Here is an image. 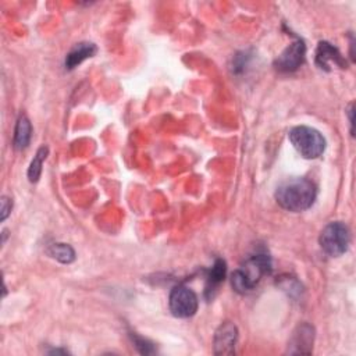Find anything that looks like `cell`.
Returning a JSON list of instances; mask_svg holds the SVG:
<instances>
[{"instance_id": "cell-1", "label": "cell", "mask_w": 356, "mask_h": 356, "mask_svg": "<svg viewBox=\"0 0 356 356\" xmlns=\"http://www.w3.org/2000/svg\"><path fill=\"white\" fill-rule=\"evenodd\" d=\"M316 187L305 178H293L283 183L276 191L279 205L290 212L308 210L316 201Z\"/></svg>"}, {"instance_id": "cell-2", "label": "cell", "mask_w": 356, "mask_h": 356, "mask_svg": "<svg viewBox=\"0 0 356 356\" xmlns=\"http://www.w3.org/2000/svg\"><path fill=\"white\" fill-rule=\"evenodd\" d=\"M272 272V260L267 255H256L246 260L241 269L235 270L231 276L233 288L239 293L245 294L252 291L264 275H269Z\"/></svg>"}, {"instance_id": "cell-3", "label": "cell", "mask_w": 356, "mask_h": 356, "mask_svg": "<svg viewBox=\"0 0 356 356\" xmlns=\"http://www.w3.org/2000/svg\"><path fill=\"white\" fill-rule=\"evenodd\" d=\"M290 141L295 150L305 159H317L326 150L324 137L312 127L298 126L293 128Z\"/></svg>"}, {"instance_id": "cell-4", "label": "cell", "mask_w": 356, "mask_h": 356, "mask_svg": "<svg viewBox=\"0 0 356 356\" xmlns=\"http://www.w3.org/2000/svg\"><path fill=\"white\" fill-rule=\"evenodd\" d=\"M319 242L324 253H327L331 257H339L349 248L350 234L344 223H330L323 228Z\"/></svg>"}, {"instance_id": "cell-5", "label": "cell", "mask_w": 356, "mask_h": 356, "mask_svg": "<svg viewBox=\"0 0 356 356\" xmlns=\"http://www.w3.org/2000/svg\"><path fill=\"white\" fill-rule=\"evenodd\" d=\"M198 304L199 302H198L197 294L188 287L178 286V287H174L170 293L168 306L171 313L175 317L187 319L194 316L198 310Z\"/></svg>"}, {"instance_id": "cell-6", "label": "cell", "mask_w": 356, "mask_h": 356, "mask_svg": "<svg viewBox=\"0 0 356 356\" xmlns=\"http://www.w3.org/2000/svg\"><path fill=\"white\" fill-rule=\"evenodd\" d=\"M305 55L306 46L301 39H298L279 56L276 60V68L283 72L295 71L305 61Z\"/></svg>"}, {"instance_id": "cell-7", "label": "cell", "mask_w": 356, "mask_h": 356, "mask_svg": "<svg viewBox=\"0 0 356 356\" xmlns=\"http://www.w3.org/2000/svg\"><path fill=\"white\" fill-rule=\"evenodd\" d=\"M238 338V330L231 322L223 323L215 334V353L216 355H233L235 352V344Z\"/></svg>"}, {"instance_id": "cell-8", "label": "cell", "mask_w": 356, "mask_h": 356, "mask_svg": "<svg viewBox=\"0 0 356 356\" xmlns=\"http://www.w3.org/2000/svg\"><path fill=\"white\" fill-rule=\"evenodd\" d=\"M316 63L323 70H331L334 67L344 68L346 66L344 57L338 52L337 48H334L328 42H320L317 52H316Z\"/></svg>"}, {"instance_id": "cell-9", "label": "cell", "mask_w": 356, "mask_h": 356, "mask_svg": "<svg viewBox=\"0 0 356 356\" xmlns=\"http://www.w3.org/2000/svg\"><path fill=\"white\" fill-rule=\"evenodd\" d=\"M315 331L313 327L309 324L299 326L290 342V352L291 353H310L313 348Z\"/></svg>"}, {"instance_id": "cell-10", "label": "cell", "mask_w": 356, "mask_h": 356, "mask_svg": "<svg viewBox=\"0 0 356 356\" xmlns=\"http://www.w3.org/2000/svg\"><path fill=\"white\" fill-rule=\"evenodd\" d=\"M97 46L94 43H89V42H82L78 43L66 57V67L67 68H75L77 66H79L83 60L89 59L95 56L97 53Z\"/></svg>"}, {"instance_id": "cell-11", "label": "cell", "mask_w": 356, "mask_h": 356, "mask_svg": "<svg viewBox=\"0 0 356 356\" xmlns=\"http://www.w3.org/2000/svg\"><path fill=\"white\" fill-rule=\"evenodd\" d=\"M31 132L32 127L30 120L26 116H21L16 126V134H14V148L16 149H24L28 146L31 141Z\"/></svg>"}, {"instance_id": "cell-12", "label": "cell", "mask_w": 356, "mask_h": 356, "mask_svg": "<svg viewBox=\"0 0 356 356\" xmlns=\"http://www.w3.org/2000/svg\"><path fill=\"white\" fill-rule=\"evenodd\" d=\"M226 261L221 260V259H217L216 263L213 264L212 270L209 272V276H208V287H206V293H212L215 291L224 280L226 277Z\"/></svg>"}, {"instance_id": "cell-13", "label": "cell", "mask_w": 356, "mask_h": 356, "mask_svg": "<svg viewBox=\"0 0 356 356\" xmlns=\"http://www.w3.org/2000/svg\"><path fill=\"white\" fill-rule=\"evenodd\" d=\"M49 153V149L46 146H42L38 152H37V156L34 157V160L31 161V166L28 168V178L31 183H37L41 177V172H42V166H43V160L46 159Z\"/></svg>"}, {"instance_id": "cell-14", "label": "cell", "mask_w": 356, "mask_h": 356, "mask_svg": "<svg viewBox=\"0 0 356 356\" xmlns=\"http://www.w3.org/2000/svg\"><path fill=\"white\" fill-rule=\"evenodd\" d=\"M52 257L61 263H71L75 259L74 249L67 244H53L49 249Z\"/></svg>"}, {"instance_id": "cell-15", "label": "cell", "mask_w": 356, "mask_h": 356, "mask_svg": "<svg viewBox=\"0 0 356 356\" xmlns=\"http://www.w3.org/2000/svg\"><path fill=\"white\" fill-rule=\"evenodd\" d=\"M134 342H135V345H137V348L139 349L141 353L146 355V353H152L153 352V346L148 341H145L142 338H138V337H134Z\"/></svg>"}, {"instance_id": "cell-16", "label": "cell", "mask_w": 356, "mask_h": 356, "mask_svg": "<svg viewBox=\"0 0 356 356\" xmlns=\"http://www.w3.org/2000/svg\"><path fill=\"white\" fill-rule=\"evenodd\" d=\"M12 208H13L12 199L8 198V197H3L2 198V221H5L8 219V216L12 212Z\"/></svg>"}]
</instances>
